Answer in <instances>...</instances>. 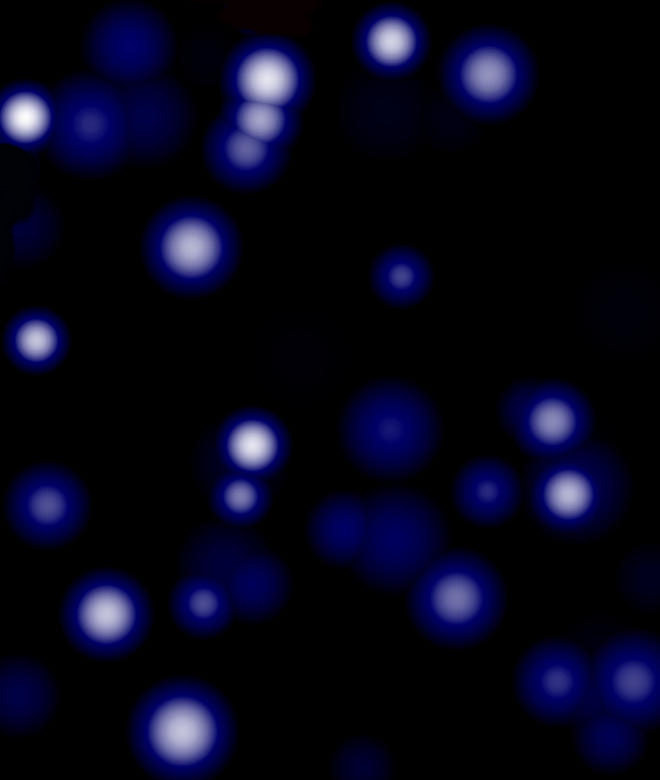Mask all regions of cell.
<instances>
[{
    "mask_svg": "<svg viewBox=\"0 0 660 780\" xmlns=\"http://www.w3.org/2000/svg\"><path fill=\"white\" fill-rule=\"evenodd\" d=\"M139 765L161 780H207L230 759L236 724L225 697L208 683L172 678L148 689L129 721Z\"/></svg>",
    "mask_w": 660,
    "mask_h": 780,
    "instance_id": "1",
    "label": "cell"
},
{
    "mask_svg": "<svg viewBox=\"0 0 660 780\" xmlns=\"http://www.w3.org/2000/svg\"><path fill=\"white\" fill-rule=\"evenodd\" d=\"M524 487L529 511L541 527L582 540L604 534L621 518L631 476L613 446L589 440L566 453L533 459Z\"/></svg>",
    "mask_w": 660,
    "mask_h": 780,
    "instance_id": "2",
    "label": "cell"
},
{
    "mask_svg": "<svg viewBox=\"0 0 660 780\" xmlns=\"http://www.w3.org/2000/svg\"><path fill=\"white\" fill-rule=\"evenodd\" d=\"M340 437L346 454L362 471L402 477L433 457L441 420L420 388L399 379H381L350 398L341 416Z\"/></svg>",
    "mask_w": 660,
    "mask_h": 780,
    "instance_id": "3",
    "label": "cell"
},
{
    "mask_svg": "<svg viewBox=\"0 0 660 780\" xmlns=\"http://www.w3.org/2000/svg\"><path fill=\"white\" fill-rule=\"evenodd\" d=\"M146 267L167 291L199 296L222 286L239 260V233L218 205L200 198L174 200L148 222L142 241Z\"/></svg>",
    "mask_w": 660,
    "mask_h": 780,
    "instance_id": "4",
    "label": "cell"
},
{
    "mask_svg": "<svg viewBox=\"0 0 660 780\" xmlns=\"http://www.w3.org/2000/svg\"><path fill=\"white\" fill-rule=\"evenodd\" d=\"M365 499L366 531L353 566L365 582L387 590L411 586L443 552L448 528L440 509L405 488H384Z\"/></svg>",
    "mask_w": 660,
    "mask_h": 780,
    "instance_id": "5",
    "label": "cell"
},
{
    "mask_svg": "<svg viewBox=\"0 0 660 780\" xmlns=\"http://www.w3.org/2000/svg\"><path fill=\"white\" fill-rule=\"evenodd\" d=\"M411 616L430 639L464 646L486 637L498 624L505 590L496 569L467 550L443 552L411 585Z\"/></svg>",
    "mask_w": 660,
    "mask_h": 780,
    "instance_id": "6",
    "label": "cell"
},
{
    "mask_svg": "<svg viewBox=\"0 0 660 780\" xmlns=\"http://www.w3.org/2000/svg\"><path fill=\"white\" fill-rule=\"evenodd\" d=\"M52 95L54 118L46 148L56 165L99 175L129 158L120 87L92 72H78L61 79Z\"/></svg>",
    "mask_w": 660,
    "mask_h": 780,
    "instance_id": "7",
    "label": "cell"
},
{
    "mask_svg": "<svg viewBox=\"0 0 660 780\" xmlns=\"http://www.w3.org/2000/svg\"><path fill=\"white\" fill-rule=\"evenodd\" d=\"M534 80L531 58L511 33L481 27L459 37L442 65L443 88L452 103L468 116L500 120L527 101Z\"/></svg>",
    "mask_w": 660,
    "mask_h": 780,
    "instance_id": "8",
    "label": "cell"
},
{
    "mask_svg": "<svg viewBox=\"0 0 660 780\" xmlns=\"http://www.w3.org/2000/svg\"><path fill=\"white\" fill-rule=\"evenodd\" d=\"M60 621L68 641L79 652L113 660L142 644L151 627L152 608L135 578L118 570L98 569L80 576L68 588Z\"/></svg>",
    "mask_w": 660,
    "mask_h": 780,
    "instance_id": "9",
    "label": "cell"
},
{
    "mask_svg": "<svg viewBox=\"0 0 660 780\" xmlns=\"http://www.w3.org/2000/svg\"><path fill=\"white\" fill-rule=\"evenodd\" d=\"M175 49L167 17L156 7L136 0L117 1L100 9L82 41L91 72L118 87L166 74Z\"/></svg>",
    "mask_w": 660,
    "mask_h": 780,
    "instance_id": "10",
    "label": "cell"
},
{
    "mask_svg": "<svg viewBox=\"0 0 660 780\" xmlns=\"http://www.w3.org/2000/svg\"><path fill=\"white\" fill-rule=\"evenodd\" d=\"M498 415L505 430L533 459L554 457L591 440L595 416L576 386L557 379H523L501 395Z\"/></svg>",
    "mask_w": 660,
    "mask_h": 780,
    "instance_id": "11",
    "label": "cell"
},
{
    "mask_svg": "<svg viewBox=\"0 0 660 780\" xmlns=\"http://www.w3.org/2000/svg\"><path fill=\"white\" fill-rule=\"evenodd\" d=\"M12 531L24 542L52 548L70 542L85 527L90 499L83 481L70 469L39 463L12 480L4 501Z\"/></svg>",
    "mask_w": 660,
    "mask_h": 780,
    "instance_id": "12",
    "label": "cell"
},
{
    "mask_svg": "<svg viewBox=\"0 0 660 780\" xmlns=\"http://www.w3.org/2000/svg\"><path fill=\"white\" fill-rule=\"evenodd\" d=\"M223 98L257 101L301 111L314 90L305 50L279 34H253L228 52L221 69Z\"/></svg>",
    "mask_w": 660,
    "mask_h": 780,
    "instance_id": "13",
    "label": "cell"
},
{
    "mask_svg": "<svg viewBox=\"0 0 660 780\" xmlns=\"http://www.w3.org/2000/svg\"><path fill=\"white\" fill-rule=\"evenodd\" d=\"M515 687L526 710L547 722L576 720L597 696L589 656L560 639L540 642L524 654Z\"/></svg>",
    "mask_w": 660,
    "mask_h": 780,
    "instance_id": "14",
    "label": "cell"
},
{
    "mask_svg": "<svg viewBox=\"0 0 660 780\" xmlns=\"http://www.w3.org/2000/svg\"><path fill=\"white\" fill-rule=\"evenodd\" d=\"M592 663L594 690L609 712L642 728L659 720V642L645 632L607 640Z\"/></svg>",
    "mask_w": 660,
    "mask_h": 780,
    "instance_id": "15",
    "label": "cell"
},
{
    "mask_svg": "<svg viewBox=\"0 0 660 780\" xmlns=\"http://www.w3.org/2000/svg\"><path fill=\"white\" fill-rule=\"evenodd\" d=\"M124 102L129 158L152 163L177 153L194 126L192 98L167 74L120 87Z\"/></svg>",
    "mask_w": 660,
    "mask_h": 780,
    "instance_id": "16",
    "label": "cell"
},
{
    "mask_svg": "<svg viewBox=\"0 0 660 780\" xmlns=\"http://www.w3.org/2000/svg\"><path fill=\"white\" fill-rule=\"evenodd\" d=\"M429 45L423 19L411 8L396 3L369 9L353 33L357 60L370 73L387 79L415 72L423 64Z\"/></svg>",
    "mask_w": 660,
    "mask_h": 780,
    "instance_id": "17",
    "label": "cell"
},
{
    "mask_svg": "<svg viewBox=\"0 0 660 780\" xmlns=\"http://www.w3.org/2000/svg\"><path fill=\"white\" fill-rule=\"evenodd\" d=\"M204 164L219 183L239 190L262 189L275 182L289 162V149L259 142L240 132L219 115L202 140Z\"/></svg>",
    "mask_w": 660,
    "mask_h": 780,
    "instance_id": "18",
    "label": "cell"
},
{
    "mask_svg": "<svg viewBox=\"0 0 660 780\" xmlns=\"http://www.w3.org/2000/svg\"><path fill=\"white\" fill-rule=\"evenodd\" d=\"M214 446L224 471L265 478L278 472L285 463L289 437L275 415L259 408H247L224 420Z\"/></svg>",
    "mask_w": 660,
    "mask_h": 780,
    "instance_id": "19",
    "label": "cell"
},
{
    "mask_svg": "<svg viewBox=\"0 0 660 780\" xmlns=\"http://www.w3.org/2000/svg\"><path fill=\"white\" fill-rule=\"evenodd\" d=\"M452 495L458 511L482 525L504 522L519 508L523 485L516 470L504 460L479 457L457 473Z\"/></svg>",
    "mask_w": 660,
    "mask_h": 780,
    "instance_id": "20",
    "label": "cell"
},
{
    "mask_svg": "<svg viewBox=\"0 0 660 780\" xmlns=\"http://www.w3.org/2000/svg\"><path fill=\"white\" fill-rule=\"evenodd\" d=\"M0 725L21 735L44 726L57 705V687L49 671L32 659L7 657L0 667Z\"/></svg>",
    "mask_w": 660,
    "mask_h": 780,
    "instance_id": "21",
    "label": "cell"
},
{
    "mask_svg": "<svg viewBox=\"0 0 660 780\" xmlns=\"http://www.w3.org/2000/svg\"><path fill=\"white\" fill-rule=\"evenodd\" d=\"M266 548L262 537L248 526L220 521L198 528L187 539L180 557L181 575H198L226 586L236 569Z\"/></svg>",
    "mask_w": 660,
    "mask_h": 780,
    "instance_id": "22",
    "label": "cell"
},
{
    "mask_svg": "<svg viewBox=\"0 0 660 780\" xmlns=\"http://www.w3.org/2000/svg\"><path fill=\"white\" fill-rule=\"evenodd\" d=\"M366 531L365 499L339 492L323 499L311 513L307 534L313 550L325 561L353 563Z\"/></svg>",
    "mask_w": 660,
    "mask_h": 780,
    "instance_id": "23",
    "label": "cell"
},
{
    "mask_svg": "<svg viewBox=\"0 0 660 780\" xmlns=\"http://www.w3.org/2000/svg\"><path fill=\"white\" fill-rule=\"evenodd\" d=\"M235 616L261 622L274 616L285 604L290 577L285 564L266 548L247 558L226 584Z\"/></svg>",
    "mask_w": 660,
    "mask_h": 780,
    "instance_id": "24",
    "label": "cell"
},
{
    "mask_svg": "<svg viewBox=\"0 0 660 780\" xmlns=\"http://www.w3.org/2000/svg\"><path fill=\"white\" fill-rule=\"evenodd\" d=\"M4 349L10 361L28 373H45L64 359L69 337L64 322L54 313L30 308L16 314L4 332Z\"/></svg>",
    "mask_w": 660,
    "mask_h": 780,
    "instance_id": "25",
    "label": "cell"
},
{
    "mask_svg": "<svg viewBox=\"0 0 660 780\" xmlns=\"http://www.w3.org/2000/svg\"><path fill=\"white\" fill-rule=\"evenodd\" d=\"M575 742L582 758L591 766L617 771L634 764L645 748L639 725L604 707L576 719Z\"/></svg>",
    "mask_w": 660,
    "mask_h": 780,
    "instance_id": "26",
    "label": "cell"
},
{
    "mask_svg": "<svg viewBox=\"0 0 660 780\" xmlns=\"http://www.w3.org/2000/svg\"><path fill=\"white\" fill-rule=\"evenodd\" d=\"M169 609L176 625L197 638L220 634L235 616L227 587L198 575H181L171 590Z\"/></svg>",
    "mask_w": 660,
    "mask_h": 780,
    "instance_id": "27",
    "label": "cell"
},
{
    "mask_svg": "<svg viewBox=\"0 0 660 780\" xmlns=\"http://www.w3.org/2000/svg\"><path fill=\"white\" fill-rule=\"evenodd\" d=\"M371 285L377 296L392 306L405 307L420 301L432 285L427 258L409 246H393L373 261Z\"/></svg>",
    "mask_w": 660,
    "mask_h": 780,
    "instance_id": "28",
    "label": "cell"
},
{
    "mask_svg": "<svg viewBox=\"0 0 660 780\" xmlns=\"http://www.w3.org/2000/svg\"><path fill=\"white\" fill-rule=\"evenodd\" d=\"M245 135L289 149L301 131V111L269 103L223 98L218 114Z\"/></svg>",
    "mask_w": 660,
    "mask_h": 780,
    "instance_id": "29",
    "label": "cell"
},
{
    "mask_svg": "<svg viewBox=\"0 0 660 780\" xmlns=\"http://www.w3.org/2000/svg\"><path fill=\"white\" fill-rule=\"evenodd\" d=\"M1 113L4 131L14 141L46 145L54 118L52 93L35 84L16 83L4 93Z\"/></svg>",
    "mask_w": 660,
    "mask_h": 780,
    "instance_id": "30",
    "label": "cell"
},
{
    "mask_svg": "<svg viewBox=\"0 0 660 780\" xmlns=\"http://www.w3.org/2000/svg\"><path fill=\"white\" fill-rule=\"evenodd\" d=\"M270 489L264 478L236 471H223L210 488V506L220 521L248 526L267 511Z\"/></svg>",
    "mask_w": 660,
    "mask_h": 780,
    "instance_id": "31",
    "label": "cell"
},
{
    "mask_svg": "<svg viewBox=\"0 0 660 780\" xmlns=\"http://www.w3.org/2000/svg\"><path fill=\"white\" fill-rule=\"evenodd\" d=\"M619 587L633 604L651 609L659 601V553L653 547H641L621 564Z\"/></svg>",
    "mask_w": 660,
    "mask_h": 780,
    "instance_id": "32",
    "label": "cell"
},
{
    "mask_svg": "<svg viewBox=\"0 0 660 780\" xmlns=\"http://www.w3.org/2000/svg\"><path fill=\"white\" fill-rule=\"evenodd\" d=\"M332 772L340 780H381L389 776L391 764L382 746L359 738L346 742L337 751Z\"/></svg>",
    "mask_w": 660,
    "mask_h": 780,
    "instance_id": "33",
    "label": "cell"
}]
</instances>
